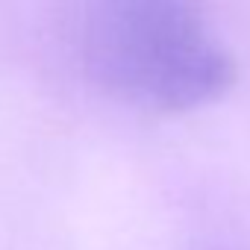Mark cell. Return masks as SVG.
I'll return each instance as SVG.
<instances>
[{
    "mask_svg": "<svg viewBox=\"0 0 250 250\" xmlns=\"http://www.w3.org/2000/svg\"><path fill=\"white\" fill-rule=\"evenodd\" d=\"M83 42L109 91L165 115L215 103L238 77L200 0H85Z\"/></svg>",
    "mask_w": 250,
    "mask_h": 250,
    "instance_id": "obj_1",
    "label": "cell"
}]
</instances>
